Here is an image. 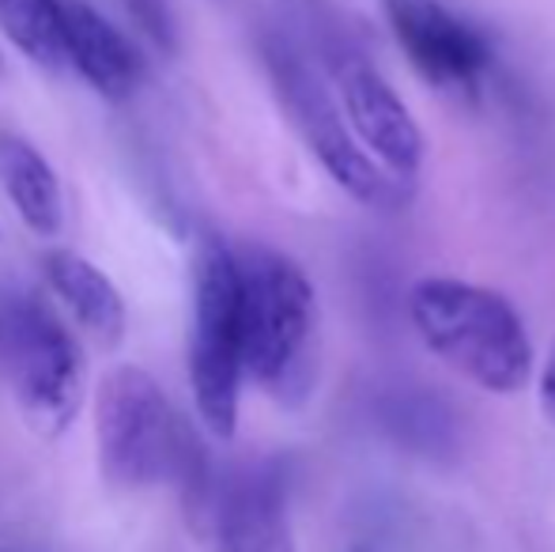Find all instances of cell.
Segmentation results:
<instances>
[{"label":"cell","mask_w":555,"mask_h":552,"mask_svg":"<svg viewBox=\"0 0 555 552\" xmlns=\"http://www.w3.org/2000/svg\"><path fill=\"white\" fill-rule=\"evenodd\" d=\"M351 552H371V549H351Z\"/></svg>","instance_id":"obj_18"},{"label":"cell","mask_w":555,"mask_h":552,"mask_svg":"<svg viewBox=\"0 0 555 552\" xmlns=\"http://www.w3.org/2000/svg\"><path fill=\"white\" fill-rule=\"evenodd\" d=\"M216 552H295L284 488L276 480L254 473L216 500Z\"/></svg>","instance_id":"obj_10"},{"label":"cell","mask_w":555,"mask_h":552,"mask_svg":"<svg viewBox=\"0 0 555 552\" xmlns=\"http://www.w3.org/2000/svg\"><path fill=\"white\" fill-rule=\"evenodd\" d=\"M99 470L114 488H152L178 480L185 496L205 492V454L163 386L144 368L106 371L95 394Z\"/></svg>","instance_id":"obj_1"},{"label":"cell","mask_w":555,"mask_h":552,"mask_svg":"<svg viewBox=\"0 0 555 552\" xmlns=\"http://www.w3.org/2000/svg\"><path fill=\"white\" fill-rule=\"evenodd\" d=\"M242 378H246V337H242L238 254L227 251L220 239H208L193 273L190 386L201 424L216 439H231L238 432Z\"/></svg>","instance_id":"obj_3"},{"label":"cell","mask_w":555,"mask_h":552,"mask_svg":"<svg viewBox=\"0 0 555 552\" xmlns=\"http://www.w3.org/2000/svg\"><path fill=\"white\" fill-rule=\"evenodd\" d=\"M541 406H544V413L555 420V348H552L548 363H544V375H541Z\"/></svg>","instance_id":"obj_15"},{"label":"cell","mask_w":555,"mask_h":552,"mask_svg":"<svg viewBox=\"0 0 555 552\" xmlns=\"http://www.w3.org/2000/svg\"><path fill=\"white\" fill-rule=\"evenodd\" d=\"M65 35L68 68H76V76H83L103 99H129L140 88L144 57L99 8L65 0Z\"/></svg>","instance_id":"obj_9"},{"label":"cell","mask_w":555,"mask_h":552,"mask_svg":"<svg viewBox=\"0 0 555 552\" xmlns=\"http://www.w3.org/2000/svg\"><path fill=\"white\" fill-rule=\"evenodd\" d=\"M0 360H4V322H0Z\"/></svg>","instance_id":"obj_16"},{"label":"cell","mask_w":555,"mask_h":552,"mask_svg":"<svg viewBox=\"0 0 555 552\" xmlns=\"http://www.w3.org/2000/svg\"><path fill=\"white\" fill-rule=\"evenodd\" d=\"M4 371L20 413L42 439H61L83 401V356L61 314L38 295H20L0 314Z\"/></svg>","instance_id":"obj_4"},{"label":"cell","mask_w":555,"mask_h":552,"mask_svg":"<svg viewBox=\"0 0 555 552\" xmlns=\"http://www.w3.org/2000/svg\"><path fill=\"white\" fill-rule=\"evenodd\" d=\"M246 375L269 390L299 378L314 337V287L292 258L264 246L238 254Z\"/></svg>","instance_id":"obj_5"},{"label":"cell","mask_w":555,"mask_h":552,"mask_svg":"<svg viewBox=\"0 0 555 552\" xmlns=\"http://www.w3.org/2000/svg\"><path fill=\"white\" fill-rule=\"evenodd\" d=\"M4 73H8V68H4V57H0V80H4Z\"/></svg>","instance_id":"obj_17"},{"label":"cell","mask_w":555,"mask_h":552,"mask_svg":"<svg viewBox=\"0 0 555 552\" xmlns=\"http://www.w3.org/2000/svg\"><path fill=\"white\" fill-rule=\"evenodd\" d=\"M393 38L427 84L473 95L491 68V46L442 0H382Z\"/></svg>","instance_id":"obj_7"},{"label":"cell","mask_w":555,"mask_h":552,"mask_svg":"<svg viewBox=\"0 0 555 552\" xmlns=\"http://www.w3.org/2000/svg\"><path fill=\"white\" fill-rule=\"evenodd\" d=\"M264 61H269L280 103L292 114L295 129L302 133L310 152L318 155V163L330 170L333 182L340 185L348 197L363 201V205H374V208L404 205L412 182L382 170L378 163L359 147V137L340 121V111H336L330 91L322 88V80L307 68V61L284 42L264 46Z\"/></svg>","instance_id":"obj_6"},{"label":"cell","mask_w":555,"mask_h":552,"mask_svg":"<svg viewBox=\"0 0 555 552\" xmlns=\"http://www.w3.org/2000/svg\"><path fill=\"white\" fill-rule=\"evenodd\" d=\"M0 552H4V549H0Z\"/></svg>","instance_id":"obj_19"},{"label":"cell","mask_w":555,"mask_h":552,"mask_svg":"<svg viewBox=\"0 0 555 552\" xmlns=\"http://www.w3.org/2000/svg\"><path fill=\"white\" fill-rule=\"evenodd\" d=\"M424 345L488 394H518L533 371V345L511 299L480 284L427 277L409 292Z\"/></svg>","instance_id":"obj_2"},{"label":"cell","mask_w":555,"mask_h":552,"mask_svg":"<svg viewBox=\"0 0 555 552\" xmlns=\"http://www.w3.org/2000/svg\"><path fill=\"white\" fill-rule=\"evenodd\" d=\"M0 185L8 201L15 205L20 220L35 235L53 239L65 223V201H61V182L46 155L30 140L4 133L0 137Z\"/></svg>","instance_id":"obj_12"},{"label":"cell","mask_w":555,"mask_h":552,"mask_svg":"<svg viewBox=\"0 0 555 552\" xmlns=\"http://www.w3.org/2000/svg\"><path fill=\"white\" fill-rule=\"evenodd\" d=\"M50 292L57 295L61 307L73 314V322L88 333L95 345L114 348L121 345L125 325H129V310H125L121 292L114 287V280L88 261L76 251H50L42 258Z\"/></svg>","instance_id":"obj_11"},{"label":"cell","mask_w":555,"mask_h":552,"mask_svg":"<svg viewBox=\"0 0 555 552\" xmlns=\"http://www.w3.org/2000/svg\"><path fill=\"white\" fill-rule=\"evenodd\" d=\"M336 88H340L344 114L359 144L371 147L374 159L386 163L389 175L412 182L424 163V133L401 95L386 84V76L366 61L348 57L336 65Z\"/></svg>","instance_id":"obj_8"},{"label":"cell","mask_w":555,"mask_h":552,"mask_svg":"<svg viewBox=\"0 0 555 552\" xmlns=\"http://www.w3.org/2000/svg\"><path fill=\"white\" fill-rule=\"evenodd\" d=\"M0 30L38 68H68L65 0H0Z\"/></svg>","instance_id":"obj_13"},{"label":"cell","mask_w":555,"mask_h":552,"mask_svg":"<svg viewBox=\"0 0 555 552\" xmlns=\"http://www.w3.org/2000/svg\"><path fill=\"white\" fill-rule=\"evenodd\" d=\"M121 4H125V12L132 15V23H137L155 46L167 50V46L175 42V20H170L167 0H121Z\"/></svg>","instance_id":"obj_14"}]
</instances>
